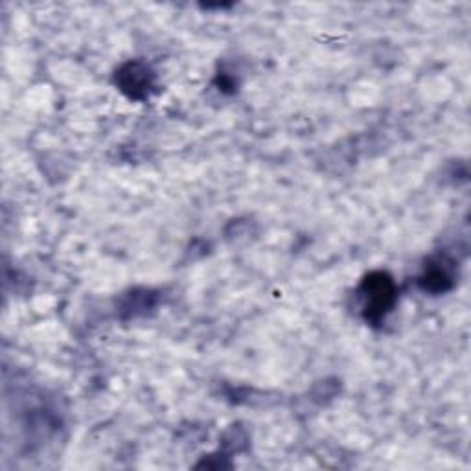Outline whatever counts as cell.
<instances>
[{"label": "cell", "instance_id": "1", "mask_svg": "<svg viewBox=\"0 0 471 471\" xmlns=\"http://www.w3.org/2000/svg\"><path fill=\"white\" fill-rule=\"evenodd\" d=\"M364 291H366V295H364L366 297V306H364L366 317L380 319L394 300L392 282L385 275H376V277L366 278Z\"/></svg>", "mask_w": 471, "mask_h": 471}]
</instances>
